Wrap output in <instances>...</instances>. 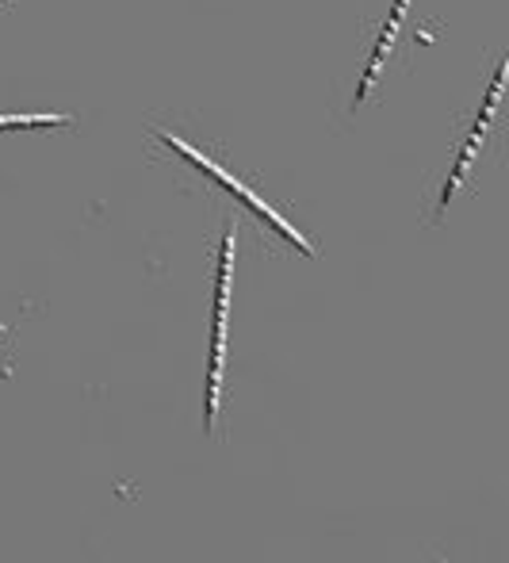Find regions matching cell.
<instances>
[{"instance_id": "obj_1", "label": "cell", "mask_w": 509, "mask_h": 563, "mask_svg": "<svg viewBox=\"0 0 509 563\" xmlns=\"http://www.w3.org/2000/svg\"><path fill=\"white\" fill-rule=\"evenodd\" d=\"M230 291H234V227H226L214 265L211 296V341H207V391H203V430L207 438L219 433L222 379H226V334H230Z\"/></svg>"}, {"instance_id": "obj_2", "label": "cell", "mask_w": 509, "mask_h": 563, "mask_svg": "<svg viewBox=\"0 0 509 563\" xmlns=\"http://www.w3.org/2000/svg\"><path fill=\"white\" fill-rule=\"evenodd\" d=\"M157 139H162V142H165V146H169V150H177L180 157H188V162H192V165H196V169H200V173H207V177H211V180H219L222 188H230V196H234V200H245V203H250V208L257 211V216L265 219L268 227H276V230H280V234L288 238V242L296 245V250H303L307 257H318V245L310 242V238L303 234V230H299L296 223H288V219H284L280 211L273 208V203H268V200H261V196L253 192L250 185H242V180H237V177H234V173H230V169H222L219 162H211V157H207V154H200V150H196L192 142L177 139V134H173V131H165V126H157Z\"/></svg>"}, {"instance_id": "obj_3", "label": "cell", "mask_w": 509, "mask_h": 563, "mask_svg": "<svg viewBox=\"0 0 509 563\" xmlns=\"http://www.w3.org/2000/svg\"><path fill=\"white\" fill-rule=\"evenodd\" d=\"M506 85H509V54L502 58V66L495 69V77H490L487 97H483L479 112H475L472 126H467L464 142H460V150H456V157H452V169H449V177H444L441 200H436V211H433L436 223H441L444 211H449V203L456 200V192H460V188H464L467 173H472L475 157H479V150H483V139H487L490 123H495V115H498V104H502V97H506Z\"/></svg>"}, {"instance_id": "obj_4", "label": "cell", "mask_w": 509, "mask_h": 563, "mask_svg": "<svg viewBox=\"0 0 509 563\" xmlns=\"http://www.w3.org/2000/svg\"><path fill=\"white\" fill-rule=\"evenodd\" d=\"M407 8H410V0H391V12H387V23L379 27L376 46H372V54H368V66H364L361 81H356L353 108H361L364 100L372 97V89H376V81H379V74H384L387 58H391L395 38H399V31H402V20H407Z\"/></svg>"}, {"instance_id": "obj_5", "label": "cell", "mask_w": 509, "mask_h": 563, "mask_svg": "<svg viewBox=\"0 0 509 563\" xmlns=\"http://www.w3.org/2000/svg\"><path fill=\"white\" fill-rule=\"evenodd\" d=\"M15 126H74L69 112H35V115H0V131H15Z\"/></svg>"}, {"instance_id": "obj_6", "label": "cell", "mask_w": 509, "mask_h": 563, "mask_svg": "<svg viewBox=\"0 0 509 563\" xmlns=\"http://www.w3.org/2000/svg\"><path fill=\"white\" fill-rule=\"evenodd\" d=\"M0 4H4V0H0Z\"/></svg>"}]
</instances>
